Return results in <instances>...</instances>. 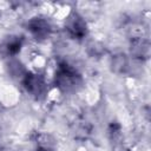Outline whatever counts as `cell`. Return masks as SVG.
Listing matches in <instances>:
<instances>
[{
    "label": "cell",
    "mask_w": 151,
    "mask_h": 151,
    "mask_svg": "<svg viewBox=\"0 0 151 151\" xmlns=\"http://www.w3.org/2000/svg\"><path fill=\"white\" fill-rule=\"evenodd\" d=\"M24 44V39L22 37H18V35H11L8 38H6L1 45H0V53L5 57H15Z\"/></svg>",
    "instance_id": "cell-5"
},
{
    "label": "cell",
    "mask_w": 151,
    "mask_h": 151,
    "mask_svg": "<svg viewBox=\"0 0 151 151\" xmlns=\"http://www.w3.org/2000/svg\"><path fill=\"white\" fill-rule=\"evenodd\" d=\"M150 52V44L146 39L144 38H138L134 39L131 44V54L134 58L139 59H146L149 57Z\"/></svg>",
    "instance_id": "cell-6"
},
{
    "label": "cell",
    "mask_w": 151,
    "mask_h": 151,
    "mask_svg": "<svg viewBox=\"0 0 151 151\" xmlns=\"http://www.w3.org/2000/svg\"><path fill=\"white\" fill-rule=\"evenodd\" d=\"M22 86L32 97L40 99L46 94L47 85L44 76L34 72H26L22 76Z\"/></svg>",
    "instance_id": "cell-2"
},
{
    "label": "cell",
    "mask_w": 151,
    "mask_h": 151,
    "mask_svg": "<svg viewBox=\"0 0 151 151\" xmlns=\"http://www.w3.org/2000/svg\"><path fill=\"white\" fill-rule=\"evenodd\" d=\"M35 151H54V147L51 142H47L45 139V140L38 142V146H37Z\"/></svg>",
    "instance_id": "cell-7"
},
{
    "label": "cell",
    "mask_w": 151,
    "mask_h": 151,
    "mask_svg": "<svg viewBox=\"0 0 151 151\" xmlns=\"http://www.w3.org/2000/svg\"><path fill=\"white\" fill-rule=\"evenodd\" d=\"M27 29L37 40H45L52 34V25L45 17H33L27 22Z\"/></svg>",
    "instance_id": "cell-4"
},
{
    "label": "cell",
    "mask_w": 151,
    "mask_h": 151,
    "mask_svg": "<svg viewBox=\"0 0 151 151\" xmlns=\"http://www.w3.org/2000/svg\"><path fill=\"white\" fill-rule=\"evenodd\" d=\"M65 31L73 39H83L87 34V24L77 12H71L65 20Z\"/></svg>",
    "instance_id": "cell-3"
},
{
    "label": "cell",
    "mask_w": 151,
    "mask_h": 151,
    "mask_svg": "<svg viewBox=\"0 0 151 151\" xmlns=\"http://www.w3.org/2000/svg\"><path fill=\"white\" fill-rule=\"evenodd\" d=\"M83 84L81 74L70 64L60 63L54 74V85L63 92H73Z\"/></svg>",
    "instance_id": "cell-1"
}]
</instances>
